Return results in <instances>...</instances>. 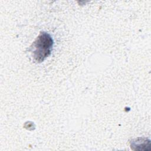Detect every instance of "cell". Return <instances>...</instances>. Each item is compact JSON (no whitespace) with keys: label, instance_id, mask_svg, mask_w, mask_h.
<instances>
[{"label":"cell","instance_id":"cell-1","mask_svg":"<svg viewBox=\"0 0 151 151\" xmlns=\"http://www.w3.org/2000/svg\"><path fill=\"white\" fill-rule=\"evenodd\" d=\"M52 46L53 40L51 35L45 32H41L30 46L29 51H31L36 62L41 63L51 54Z\"/></svg>","mask_w":151,"mask_h":151}]
</instances>
